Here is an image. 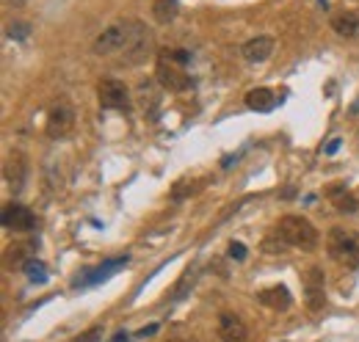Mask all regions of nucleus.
<instances>
[{
	"instance_id": "23",
	"label": "nucleus",
	"mask_w": 359,
	"mask_h": 342,
	"mask_svg": "<svg viewBox=\"0 0 359 342\" xmlns=\"http://www.w3.org/2000/svg\"><path fill=\"white\" fill-rule=\"evenodd\" d=\"M229 256H232V259H238V262H241V259H246V246L232 240V243H229Z\"/></svg>"
},
{
	"instance_id": "14",
	"label": "nucleus",
	"mask_w": 359,
	"mask_h": 342,
	"mask_svg": "<svg viewBox=\"0 0 359 342\" xmlns=\"http://www.w3.org/2000/svg\"><path fill=\"white\" fill-rule=\"evenodd\" d=\"M332 31H334L337 36H346V39L357 36L359 17L354 11H337V14H332Z\"/></svg>"
},
{
	"instance_id": "4",
	"label": "nucleus",
	"mask_w": 359,
	"mask_h": 342,
	"mask_svg": "<svg viewBox=\"0 0 359 342\" xmlns=\"http://www.w3.org/2000/svg\"><path fill=\"white\" fill-rule=\"evenodd\" d=\"M72 128H75V108L67 100H58L47 116V138H53V141L67 138Z\"/></svg>"
},
{
	"instance_id": "10",
	"label": "nucleus",
	"mask_w": 359,
	"mask_h": 342,
	"mask_svg": "<svg viewBox=\"0 0 359 342\" xmlns=\"http://www.w3.org/2000/svg\"><path fill=\"white\" fill-rule=\"evenodd\" d=\"M128 265V256H116V259H105L102 265H97V268H91L86 271L78 282H75V287H94V285H100V282H105L111 273H116L119 268H125Z\"/></svg>"
},
{
	"instance_id": "16",
	"label": "nucleus",
	"mask_w": 359,
	"mask_h": 342,
	"mask_svg": "<svg viewBox=\"0 0 359 342\" xmlns=\"http://www.w3.org/2000/svg\"><path fill=\"white\" fill-rule=\"evenodd\" d=\"M329 199H332V205H334L340 213H346V215H354L359 210L357 196H354V193H348V191H343V188L329 191Z\"/></svg>"
},
{
	"instance_id": "20",
	"label": "nucleus",
	"mask_w": 359,
	"mask_h": 342,
	"mask_svg": "<svg viewBox=\"0 0 359 342\" xmlns=\"http://www.w3.org/2000/svg\"><path fill=\"white\" fill-rule=\"evenodd\" d=\"M194 276H196L194 271H185V273H182V282L177 285V290H175V296H172V299L180 301L185 293H188V287H194Z\"/></svg>"
},
{
	"instance_id": "18",
	"label": "nucleus",
	"mask_w": 359,
	"mask_h": 342,
	"mask_svg": "<svg viewBox=\"0 0 359 342\" xmlns=\"http://www.w3.org/2000/svg\"><path fill=\"white\" fill-rule=\"evenodd\" d=\"M22 271H25V273L31 276V282H36V285H45L47 282V265L42 259H36V256H31Z\"/></svg>"
},
{
	"instance_id": "12",
	"label": "nucleus",
	"mask_w": 359,
	"mask_h": 342,
	"mask_svg": "<svg viewBox=\"0 0 359 342\" xmlns=\"http://www.w3.org/2000/svg\"><path fill=\"white\" fill-rule=\"evenodd\" d=\"M273 36H255V39H249V42L241 47V53H243V58L246 61H252V64H263V61H269L271 53H273Z\"/></svg>"
},
{
	"instance_id": "8",
	"label": "nucleus",
	"mask_w": 359,
	"mask_h": 342,
	"mask_svg": "<svg viewBox=\"0 0 359 342\" xmlns=\"http://www.w3.org/2000/svg\"><path fill=\"white\" fill-rule=\"evenodd\" d=\"M323 268L313 265L304 276V301H307V309L310 312H320L326 306V290H323Z\"/></svg>"
},
{
	"instance_id": "19",
	"label": "nucleus",
	"mask_w": 359,
	"mask_h": 342,
	"mask_svg": "<svg viewBox=\"0 0 359 342\" xmlns=\"http://www.w3.org/2000/svg\"><path fill=\"white\" fill-rule=\"evenodd\" d=\"M161 55L169 58V61H175L177 67H185V64L191 61V53H188V50H163Z\"/></svg>"
},
{
	"instance_id": "2",
	"label": "nucleus",
	"mask_w": 359,
	"mask_h": 342,
	"mask_svg": "<svg viewBox=\"0 0 359 342\" xmlns=\"http://www.w3.org/2000/svg\"><path fill=\"white\" fill-rule=\"evenodd\" d=\"M276 238L285 240L287 246L293 249H304V252H313L318 246V229L304 218V215H285L276 226Z\"/></svg>"
},
{
	"instance_id": "13",
	"label": "nucleus",
	"mask_w": 359,
	"mask_h": 342,
	"mask_svg": "<svg viewBox=\"0 0 359 342\" xmlns=\"http://www.w3.org/2000/svg\"><path fill=\"white\" fill-rule=\"evenodd\" d=\"M219 337L224 342H243L246 340V326L241 323L238 315L222 312V317H219Z\"/></svg>"
},
{
	"instance_id": "9",
	"label": "nucleus",
	"mask_w": 359,
	"mask_h": 342,
	"mask_svg": "<svg viewBox=\"0 0 359 342\" xmlns=\"http://www.w3.org/2000/svg\"><path fill=\"white\" fill-rule=\"evenodd\" d=\"M3 226L14 232H34L36 229V215L25 205H6L3 207Z\"/></svg>"
},
{
	"instance_id": "26",
	"label": "nucleus",
	"mask_w": 359,
	"mask_h": 342,
	"mask_svg": "<svg viewBox=\"0 0 359 342\" xmlns=\"http://www.w3.org/2000/svg\"><path fill=\"white\" fill-rule=\"evenodd\" d=\"M337 146H340V141H332V144H329V146H326V152H329V155H332V152H337Z\"/></svg>"
},
{
	"instance_id": "15",
	"label": "nucleus",
	"mask_w": 359,
	"mask_h": 342,
	"mask_svg": "<svg viewBox=\"0 0 359 342\" xmlns=\"http://www.w3.org/2000/svg\"><path fill=\"white\" fill-rule=\"evenodd\" d=\"M180 14V0H155L152 3V17L161 25H169Z\"/></svg>"
},
{
	"instance_id": "5",
	"label": "nucleus",
	"mask_w": 359,
	"mask_h": 342,
	"mask_svg": "<svg viewBox=\"0 0 359 342\" xmlns=\"http://www.w3.org/2000/svg\"><path fill=\"white\" fill-rule=\"evenodd\" d=\"M128 42V20H119L108 25L97 39H94V53L97 55H119Z\"/></svg>"
},
{
	"instance_id": "17",
	"label": "nucleus",
	"mask_w": 359,
	"mask_h": 342,
	"mask_svg": "<svg viewBox=\"0 0 359 342\" xmlns=\"http://www.w3.org/2000/svg\"><path fill=\"white\" fill-rule=\"evenodd\" d=\"M273 102H276V97H273L271 88H252V91L246 94V105H249L252 111H271Z\"/></svg>"
},
{
	"instance_id": "3",
	"label": "nucleus",
	"mask_w": 359,
	"mask_h": 342,
	"mask_svg": "<svg viewBox=\"0 0 359 342\" xmlns=\"http://www.w3.org/2000/svg\"><path fill=\"white\" fill-rule=\"evenodd\" d=\"M326 249L329 254L334 256L337 262L348 265V268H357L359 265V238L354 232L343 229V226H334L326 238Z\"/></svg>"
},
{
	"instance_id": "22",
	"label": "nucleus",
	"mask_w": 359,
	"mask_h": 342,
	"mask_svg": "<svg viewBox=\"0 0 359 342\" xmlns=\"http://www.w3.org/2000/svg\"><path fill=\"white\" fill-rule=\"evenodd\" d=\"M100 340H102V329L97 326V329H89L86 334H81L75 342H100Z\"/></svg>"
},
{
	"instance_id": "6",
	"label": "nucleus",
	"mask_w": 359,
	"mask_h": 342,
	"mask_svg": "<svg viewBox=\"0 0 359 342\" xmlns=\"http://www.w3.org/2000/svg\"><path fill=\"white\" fill-rule=\"evenodd\" d=\"M97 100H100L102 108H128L130 105V91L116 78H102L97 83Z\"/></svg>"
},
{
	"instance_id": "25",
	"label": "nucleus",
	"mask_w": 359,
	"mask_h": 342,
	"mask_svg": "<svg viewBox=\"0 0 359 342\" xmlns=\"http://www.w3.org/2000/svg\"><path fill=\"white\" fill-rule=\"evenodd\" d=\"M130 337H128V331H119V334H114V342H128Z\"/></svg>"
},
{
	"instance_id": "24",
	"label": "nucleus",
	"mask_w": 359,
	"mask_h": 342,
	"mask_svg": "<svg viewBox=\"0 0 359 342\" xmlns=\"http://www.w3.org/2000/svg\"><path fill=\"white\" fill-rule=\"evenodd\" d=\"M155 331H158V326H147V329H141V331H138V337H152Z\"/></svg>"
},
{
	"instance_id": "11",
	"label": "nucleus",
	"mask_w": 359,
	"mask_h": 342,
	"mask_svg": "<svg viewBox=\"0 0 359 342\" xmlns=\"http://www.w3.org/2000/svg\"><path fill=\"white\" fill-rule=\"evenodd\" d=\"M257 301H260L263 306H269V309H276V312H287V309L293 306V296H290V290H287L285 285H273V287L260 290V293H257Z\"/></svg>"
},
{
	"instance_id": "21",
	"label": "nucleus",
	"mask_w": 359,
	"mask_h": 342,
	"mask_svg": "<svg viewBox=\"0 0 359 342\" xmlns=\"http://www.w3.org/2000/svg\"><path fill=\"white\" fill-rule=\"evenodd\" d=\"M31 34V25L28 22H14V25H8V36L11 39H25Z\"/></svg>"
},
{
	"instance_id": "1",
	"label": "nucleus",
	"mask_w": 359,
	"mask_h": 342,
	"mask_svg": "<svg viewBox=\"0 0 359 342\" xmlns=\"http://www.w3.org/2000/svg\"><path fill=\"white\" fill-rule=\"evenodd\" d=\"M152 50H155L152 31L138 20H128V42L119 53V64L122 67H138L152 55Z\"/></svg>"
},
{
	"instance_id": "7",
	"label": "nucleus",
	"mask_w": 359,
	"mask_h": 342,
	"mask_svg": "<svg viewBox=\"0 0 359 342\" xmlns=\"http://www.w3.org/2000/svg\"><path fill=\"white\" fill-rule=\"evenodd\" d=\"M155 81H161L163 88H169V91H185V88H191V78L185 75V69L177 67L175 61H169V58H158V67H155Z\"/></svg>"
}]
</instances>
